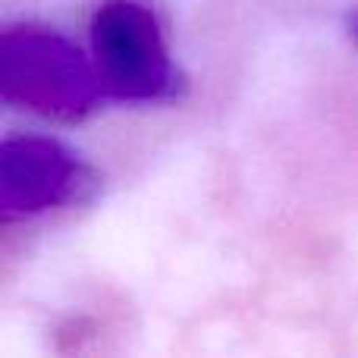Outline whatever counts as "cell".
<instances>
[{
	"label": "cell",
	"mask_w": 358,
	"mask_h": 358,
	"mask_svg": "<svg viewBox=\"0 0 358 358\" xmlns=\"http://www.w3.org/2000/svg\"><path fill=\"white\" fill-rule=\"evenodd\" d=\"M3 101L57 123H79L101 104L98 66L66 35L44 25H10L0 41Z\"/></svg>",
	"instance_id": "obj_1"
},
{
	"label": "cell",
	"mask_w": 358,
	"mask_h": 358,
	"mask_svg": "<svg viewBox=\"0 0 358 358\" xmlns=\"http://www.w3.org/2000/svg\"><path fill=\"white\" fill-rule=\"evenodd\" d=\"M92 50L101 82L120 101H173L185 88L161 22L138 0H104L94 10Z\"/></svg>",
	"instance_id": "obj_2"
},
{
	"label": "cell",
	"mask_w": 358,
	"mask_h": 358,
	"mask_svg": "<svg viewBox=\"0 0 358 358\" xmlns=\"http://www.w3.org/2000/svg\"><path fill=\"white\" fill-rule=\"evenodd\" d=\"M98 173L76 151L48 136H13L0 155V214L3 223L88 201Z\"/></svg>",
	"instance_id": "obj_3"
},
{
	"label": "cell",
	"mask_w": 358,
	"mask_h": 358,
	"mask_svg": "<svg viewBox=\"0 0 358 358\" xmlns=\"http://www.w3.org/2000/svg\"><path fill=\"white\" fill-rule=\"evenodd\" d=\"M349 29H352V38L358 41V13H355V19H352V25H349Z\"/></svg>",
	"instance_id": "obj_4"
}]
</instances>
